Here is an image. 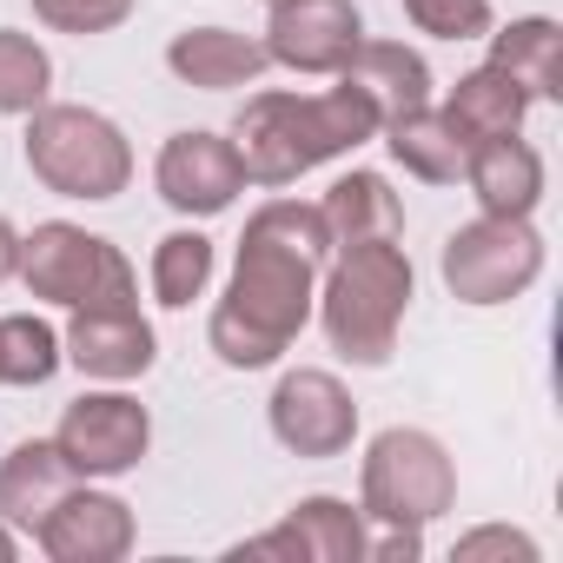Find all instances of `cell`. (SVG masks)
Returning a JSON list of instances; mask_svg holds the SVG:
<instances>
[{"instance_id": "obj_2", "label": "cell", "mask_w": 563, "mask_h": 563, "mask_svg": "<svg viewBox=\"0 0 563 563\" xmlns=\"http://www.w3.org/2000/svg\"><path fill=\"white\" fill-rule=\"evenodd\" d=\"M378 107L358 87H325V93H252L232 120V146L252 186H292L299 173L378 140Z\"/></svg>"}, {"instance_id": "obj_1", "label": "cell", "mask_w": 563, "mask_h": 563, "mask_svg": "<svg viewBox=\"0 0 563 563\" xmlns=\"http://www.w3.org/2000/svg\"><path fill=\"white\" fill-rule=\"evenodd\" d=\"M332 258V232L325 212L306 199H272L245 219L239 239V265H232V286L212 306V358L232 372H265L278 365L319 306V272Z\"/></svg>"}, {"instance_id": "obj_28", "label": "cell", "mask_w": 563, "mask_h": 563, "mask_svg": "<svg viewBox=\"0 0 563 563\" xmlns=\"http://www.w3.org/2000/svg\"><path fill=\"white\" fill-rule=\"evenodd\" d=\"M457 563H484V556H517V563H537V537H523V530H510V523H484V530H471V537H457V550H451Z\"/></svg>"}, {"instance_id": "obj_20", "label": "cell", "mask_w": 563, "mask_h": 563, "mask_svg": "<svg viewBox=\"0 0 563 563\" xmlns=\"http://www.w3.org/2000/svg\"><path fill=\"white\" fill-rule=\"evenodd\" d=\"M484 41H490V67H504L530 100L563 93V27L550 14H523V21H510V27L484 34Z\"/></svg>"}, {"instance_id": "obj_6", "label": "cell", "mask_w": 563, "mask_h": 563, "mask_svg": "<svg viewBox=\"0 0 563 563\" xmlns=\"http://www.w3.org/2000/svg\"><path fill=\"white\" fill-rule=\"evenodd\" d=\"M21 278L27 292L47 299V306H140V278L126 265V252L87 225H67V219H47L21 239Z\"/></svg>"}, {"instance_id": "obj_23", "label": "cell", "mask_w": 563, "mask_h": 563, "mask_svg": "<svg viewBox=\"0 0 563 563\" xmlns=\"http://www.w3.org/2000/svg\"><path fill=\"white\" fill-rule=\"evenodd\" d=\"M206 286H212V239L192 232V225L166 232L153 245V299L166 312H186L192 299H206Z\"/></svg>"}, {"instance_id": "obj_4", "label": "cell", "mask_w": 563, "mask_h": 563, "mask_svg": "<svg viewBox=\"0 0 563 563\" xmlns=\"http://www.w3.org/2000/svg\"><path fill=\"white\" fill-rule=\"evenodd\" d=\"M27 173L60 199H120L133 179L126 133L93 107H34L27 113Z\"/></svg>"}, {"instance_id": "obj_29", "label": "cell", "mask_w": 563, "mask_h": 563, "mask_svg": "<svg viewBox=\"0 0 563 563\" xmlns=\"http://www.w3.org/2000/svg\"><path fill=\"white\" fill-rule=\"evenodd\" d=\"M365 556H378V563H418V556H424V530H398V523H385V537L365 543Z\"/></svg>"}, {"instance_id": "obj_27", "label": "cell", "mask_w": 563, "mask_h": 563, "mask_svg": "<svg viewBox=\"0 0 563 563\" xmlns=\"http://www.w3.org/2000/svg\"><path fill=\"white\" fill-rule=\"evenodd\" d=\"M34 14L54 27V34H74V41H93V34H113L133 0H34Z\"/></svg>"}, {"instance_id": "obj_12", "label": "cell", "mask_w": 563, "mask_h": 563, "mask_svg": "<svg viewBox=\"0 0 563 563\" xmlns=\"http://www.w3.org/2000/svg\"><path fill=\"white\" fill-rule=\"evenodd\" d=\"M365 510L345 497H299L286 523L232 543V556H278V563H365Z\"/></svg>"}, {"instance_id": "obj_16", "label": "cell", "mask_w": 563, "mask_h": 563, "mask_svg": "<svg viewBox=\"0 0 563 563\" xmlns=\"http://www.w3.org/2000/svg\"><path fill=\"white\" fill-rule=\"evenodd\" d=\"M80 484V471L67 464V451L54 438H27L14 444L8 457H0V523L8 530H41V517Z\"/></svg>"}, {"instance_id": "obj_17", "label": "cell", "mask_w": 563, "mask_h": 563, "mask_svg": "<svg viewBox=\"0 0 563 563\" xmlns=\"http://www.w3.org/2000/svg\"><path fill=\"white\" fill-rule=\"evenodd\" d=\"M166 67H173V80H186L199 93H232V87H252L272 67V54H265V41L232 34V27H186V34H173Z\"/></svg>"}, {"instance_id": "obj_3", "label": "cell", "mask_w": 563, "mask_h": 563, "mask_svg": "<svg viewBox=\"0 0 563 563\" xmlns=\"http://www.w3.org/2000/svg\"><path fill=\"white\" fill-rule=\"evenodd\" d=\"M411 258L398 239H365V245H339L325 258V286H319V325L332 339V352H345L352 365H385L398 352V325L411 312Z\"/></svg>"}, {"instance_id": "obj_7", "label": "cell", "mask_w": 563, "mask_h": 563, "mask_svg": "<svg viewBox=\"0 0 563 563\" xmlns=\"http://www.w3.org/2000/svg\"><path fill=\"white\" fill-rule=\"evenodd\" d=\"M444 286L457 306H510L537 286V272H543V232L530 219H471L444 239Z\"/></svg>"}, {"instance_id": "obj_5", "label": "cell", "mask_w": 563, "mask_h": 563, "mask_svg": "<svg viewBox=\"0 0 563 563\" xmlns=\"http://www.w3.org/2000/svg\"><path fill=\"white\" fill-rule=\"evenodd\" d=\"M457 504V464L451 451L418 431V424H391L372 438L365 471H358V510L398 530H424Z\"/></svg>"}, {"instance_id": "obj_9", "label": "cell", "mask_w": 563, "mask_h": 563, "mask_svg": "<svg viewBox=\"0 0 563 563\" xmlns=\"http://www.w3.org/2000/svg\"><path fill=\"white\" fill-rule=\"evenodd\" d=\"M54 444L67 451V464H74L80 477H126V471L146 457V444H153V418H146V405L126 398V391H80V398L60 411Z\"/></svg>"}, {"instance_id": "obj_30", "label": "cell", "mask_w": 563, "mask_h": 563, "mask_svg": "<svg viewBox=\"0 0 563 563\" xmlns=\"http://www.w3.org/2000/svg\"><path fill=\"white\" fill-rule=\"evenodd\" d=\"M8 278H21V232L0 212V286H8Z\"/></svg>"}, {"instance_id": "obj_26", "label": "cell", "mask_w": 563, "mask_h": 563, "mask_svg": "<svg viewBox=\"0 0 563 563\" xmlns=\"http://www.w3.org/2000/svg\"><path fill=\"white\" fill-rule=\"evenodd\" d=\"M405 21L431 41H484L490 0H405Z\"/></svg>"}, {"instance_id": "obj_8", "label": "cell", "mask_w": 563, "mask_h": 563, "mask_svg": "<svg viewBox=\"0 0 563 563\" xmlns=\"http://www.w3.org/2000/svg\"><path fill=\"white\" fill-rule=\"evenodd\" d=\"M265 418H272V438L292 457H345L352 438H358L352 391L319 365H299V372L278 378L272 398H265Z\"/></svg>"}, {"instance_id": "obj_22", "label": "cell", "mask_w": 563, "mask_h": 563, "mask_svg": "<svg viewBox=\"0 0 563 563\" xmlns=\"http://www.w3.org/2000/svg\"><path fill=\"white\" fill-rule=\"evenodd\" d=\"M378 133H385L391 159H398L411 179H424V186H451V179H464V140L451 133V120H444L438 107L391 113Z\"/></svg>"}, {"instance_id": "obj_24", "label": "cell", "mask_w": 563, "mask_h": 563, "mask_svg": "<svg viewBox=\"0 0 563 563\" xmlns=\"http://www.w3.org/2000/svg\"><path fill=\"white\" fill-rule=\"evenodd\" d=\"M67 365L60 332L34 312H8L0 319V385H47Z\"/></svg>"}, {"instance_id": "obj_21", "label": "cell", "mask_w": 563, "mask_h": 563, "mask_svg": "<svg viewBox=\"0 0 563 563\" xmlns=\"http://www.w3.org/2000/svg\"><path fill=\"white\" fill-rule=\"evenodd\" d=\"M319 212H325L332 252H339V245H365V239H398V232H405V206H398V192H391L378 173H345V179H332V192L319 199Z\"/></svg>"}, {"instance_id": "obj_31", "label": "cell", "mask_w": 563, "mask_h": 563, "mask_svg": "<svg viewBox=\"0 0 563 563\" xmlns=\"http://www.w3.org/2000/svg\"><path fill=\"white\" fill-rule=\"evenodd\" d=\"M0 563H14V530L0 523Z\"/></svg>"}, {"instance_id": "obj_18", "label": "cell", "mask_w": 563, "mask_h": 563, "mask_svg": "<svg viewBox=\"0 0 563 563\" xmlns=\"http://www.w3.org/2000/svg\"><path fill=\"white\" fill-rule=\"evenodd\" d=\"M339 80L358 87V93L378 107V120L411 113V107H431V67H424V54L405 47V41H358L352 60L339 67Z\"/></svg>"}, {"instance_id": "obj_10", "label": "cell", "mask_w": 563, "mask_h": 563, "mask_svg": "<svg viewBox=\"0 0 563 563\" xmlns=\"http://www.w3.org/2000/svg\"><path fill=\"white\" fill-rule=\"evenodd\" d=\"M153 186H159V199H166L173 212L212 219V212H225V206L245 192V166H239V146H232L225 133L192 126V133H173V140L159 146Z\"/></svg>"}, {"instance_id": "obj_19", "label": "cell", "mask_w": 563, "mask_h": 563, "mask_svg": "<svg viewBox=\"0 0 563 563\" xmlns=\"http://www.w3.org/2000/svg\"><path fill=\"white\" fill-rule=\"evenodd\" d=\"M530 107H537V100H530V93H523V87H517L504 67H490V60H484V67H471V74L451 87V100H444L438 113L451 120V133H457V140H464V153H471L477 140L517 133Z\"/></svg>"}, {"instance_id": "obj_14", "label": "cell", "mask_w": 563, "mask_h": 563, "mask_svg": "<svg viewBox=\"0 0 563 563\" xmlns=\"http://www.w3.org/2000/svg\"><path fill=\"white\" fill-rule=\"evenodd\" d=\"M34 543L54 563H120L133 550V510L113 490H87L74 484L34 530Z\"/></svg>"}, {"instance_id": "obj_11", "label": "cell", "mask_w": 563, "mask_h": 563, "mask_svg": "<svg viewBox=\"0 0 563 563\" xmlns=\"http://www.w3.org/2000/svg\"><path fill=\"white\" fill-rule=\"evenodd\" d=\"M358 41H365V21H358L352 0H272V21H265L272 67L339 80V67L352 60Z\"/></svg>"}, {"instance_id": "obj_25", "label": "cell", "mask_w": 563, "mask_h": 563, "mask_svg": "<svg viewBox=\"0 0 563 563\" xmlns=\"http://www.w3.org/2000/svg\"><path fill=\"white\" fill-rule=\"evenodd\" d=\"M47 87H54V60L34 34L21 27H0V113H34L47 107Z\"/></svg>"}, {"instance_id": "obj_15", "label": "cell", "mask_w": 563, "mask_h": 563, "mask_svg": "<svg viewBox=\"0 0 563 563\" xmlns=\"http://www.w3.org/2000/svg\"><path fill=\"white\" fill-rule=\"evenodd\" d=\"M464 179H471V199L497 219H530L543 206V153L523 133L477 140L464 153Z\"/></svg>"}, {"instance_id": "obj_13", "label": "cell", "mask_w": 563, "mask_h": 563, "mask_svg": "<svg viewBox=\"0 0 563 563\" xmlns=\"http://www.w3.org/2000/svg\"><path fill=\"white\" fill-rule=\"evenodd\" d=\"M60 352L80 378H100V385H133L153 372L159 358V339L153 325L140 319V306H80L60 332Z\"/></svg>"}]
</instances>
